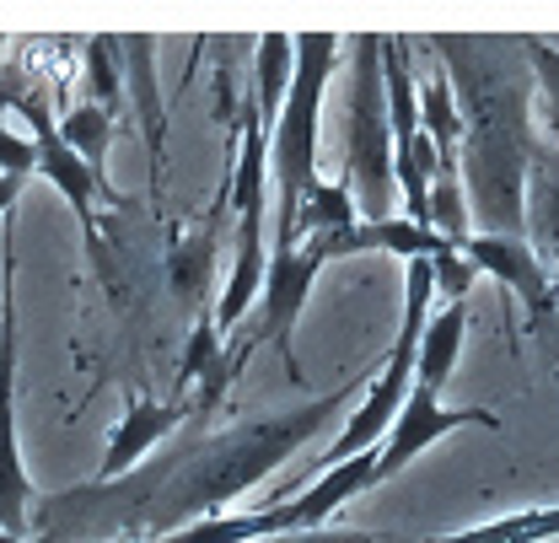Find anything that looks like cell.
<instances>
[{
	"label": "cell",
	"instance_id": "obj_1",
	"mask_svg": "<svg viewBox=\"0 0 559 543\" xmlns=\"http://www.w3.org/2000/svg\"><path fill=\"white\" fill-rule=\"evenodd\" d=\"M430 49L452 81L463 135L457 178L474 232L527 237V162H533V66L522 38L436 33Z\"/></svg>",
	"mask_w": 559,
	"mask_h": 543
},
{
	"label": "cell",
	"instance_id": "obj_2",
	"mask_svg": "<svg viewBox=\"0 0 559 543\" xmlns=\"http://www.w3.org/2000/svg\"><path fill=\"white\" fill-rule=\"evenodd\" d=\"M360 388H366V371H355L345 388L323 393L318 404H301V409H290V414H264V420L237 425L226 436L178 447V463H173V474L162 479V489H156V506H151L145 533H173V528L205 517L215 506L248 495L259 479L275 474L296 447H307L340 409H349V399Z\"/></svg>",
	"mask_w": 559,
	"mask_h": 543
},
{
	"label": "cell",
	"instance_id": "obj_3",
	"mask_svg": "<svg viewBox=\"0 0 559 543\" xmlns=\"http://www.w3.org/2000/svg\"><path fill=\"white\" fill-rule=\"evenodd\" d=\"M340 60L334 33H301L290 38V81L270 119V151H275V243H296V204L301 189L318 178V108L323 86Z\"/></svg>",
	"mask_w": 559,
	"mask_h": 543
},
{
	"label": "cell",
	"instance_id": "obj_4",
	"mask_svg": "<svg viewBox=\"0 0 559 543\" xmlns=\"http://www.w3.org/2000/svg\"><path fill=\"white\" fill-rule=\"evenodd\" d=\"M349 200L360 221L393 215L399 178H393V130H388V92H382V33L355 44V81H349V130H345V173Z\"/></svg>",
	"mask_w": 559,
	"mask_h": 543
},
{
	"label": "cell",
	"instance_id": "obj_5",
	"mask_svg": "<svg viewBox=\"0 0 559 543\" xmlns=\"http://www.w3.org/2000/svg\"><path fill=\"white\" fill-rule=\"evenodd\" d=\"M329 259H334L329 232H301L296 243H275V253H264V280H259L264 312H259V323L248 329V344H253V350H259V344H275L285 371H290V382H301L290 334H296V318H301V307H307L312 280H318V270H323Z\"/></svg>",
	"mask_w": 559,
	"mask_h": 543
},
{
	"label": "cell",
	"instance_id": "obj_6",
	"mask_svg": "<svg viewBox=\"0 0 559 543\" xmlns=\"http://www.w3.org/2000/svg\"><path fill=\"white\" fill-rule=\"evenodd\" d=\"M33 479L22 469L16 447V253H11V226L0 248V533H27L33 511Z\"/></svg>",
	"mask_w": 559,
	"mask_h": 543
},
{
	"label": "cell",
	"instance_id": "obj_7",
	"mask_svg": "<svg viewBox=\"0 0 559 543\" xmlns=\"http://www.w3.org/2000/svg\"><path fill=\"white\" fill-rule=\"evenodd\" d=\"M11 108H22L27 119H33V140H38V173L60 189L75 210V221H81V232H86V253H92V264L103 270V280L114 285V296H119V280H114V264H108V253H103V226H97V184H103V173L70 145L60 130H55V114H49V103L38 97V92H16V103Z\"/></svg>",
	"mask_w": 559,
	"mask_h": 543
},
{
	"label": "cell",
	"instance_id": "obj_8",
	"mask_svg": "<svg viewBox=\"0 0 559 543\" xmlns=\"http://www.w3.org/2000/svg\"><path fill=\"white\" fill-rule=\"evenodd\" d=\"M457 248L474 259V270L495 274L500 285L516 291V302L527 307L533 334L559 355V285H555V274L544 270V259L533 253V243L527 237H511V232H468Z\"/></svg>",
	"mask_w": 559,
	"mask_h": 543
},
{
	"label": "cell",
	"instance_id": "obj_9",
	"mask_svg": "<svg viewBox=\"0 0 559 543\" xmlns=\"http://www.w3.org/2000/svg\"><path fill=\"white\" fill-rule=\"evenodd\" d=\"M436 393H441V388L409 377L404 404L393 409V420H388V430H382V441H377V484L393 479L404 463H415L430 441H441V436H452V430H463V425H489V430L500 425L489 409H441Z\"/></svg>",
	"mask_w": 559,
	"mask_h": 543
},
{
	"label": "cell",
	"instance_id": "obj_10",
	"mask_svg": "<svg viewBox=\"0 0 559 543\" xmlns=\"http://www.w3.org/2000/svg\"><path fill=\"white\" fill-rule=\"evenodd\" d=\"M183 414H189V404H151V399L130 393V404L119 414V430H114L108 447H103L97 479H114V474H124V469H135L162 436H173V430L183 425Z\"/></svg>",
	"mask_w": 559,
	"mask_h": 543
},
{
	"label": "cell",
	"instance_id": "obj_11",
	"mask_svg": "<svg viewBox=\"0 0 559 543\" xmlns=\"http://www.w3.org/2000/svg\"><path fill=\"white\" fill-rule=\"evenodd\" d=\"M527 243L538 259L559 264V156L538 145L527 162Z\"/></svg>",
	"mask_w": 559,
	"mask_h": 543
},
{
	"label": "cell",
	"instance_id": "obj_12",
	"mask_svg": "<svg viewBox=\"0 0 559 543\" xmlns=\"http://www.w3.org/2000/svg\"><path fill=\"white\" fill-rule=\"evenodd\" d=\"M463 329H468V296H452V307L441 318L425 312V329L415 344V382L441 388L457 366V350H463Z\"/></svg>",
	"mask_w": 559,
	"mask_h": 543
},
{
	"label": "cell",
	"instance_id": "obj_13",
	"mask_svg": "<svg viewBox=\"0 0 559 543\" xmlns=\"http://www.w3.org/2000/svg\"><path fill=\"white\" fill-rule=\"evenodd\" d=\"M425 204H430V226H436L447 243H463V237L474 232V221H468V200H463V178H457V156H441V162L430 167Z\"/></svg>",
	"mask_w": 559,
	"mask_h": 543
},
{
	"label": "cell",
	"instance_id": "obj_14",
	"mask_svg": "<svg viewBox=\"0 0 559 543\" xmlns=\"http://www.w3.org/2000/svg\"><path fill=\"white\" fill-rule=\"evenodd\" d=\"M415 108H419V130L436 140V151H441V156H457L463 114H457V97H452V81H447V70L425 75V86L415 92Z\"/></svg>",
	"mask_w": 559,
	"mask_h": 543
},
{
	"label": "cell",
	"instance_id": "obj_15",
	"mask_svg": "<svg viewBox=\"0 0 559 543\" xmlns=\"http://www.w3.org/2000/svg\"><path fill=\"white\" fill-rule=\"evenodd\" d=\"M167 274H173V291L200 307L210 296V285H215V226L183 237V243L173 248V259H167Z\"/></svg>",
	"mask_w": 559,
	"mask_h": 543
},
{
	"label": "cell",
	"instance_id": "obj_16",
	"mask_svg": "<svg viewBox=\"0 0 559 543\" xmlns=\"http://www.w3.org/2000/svg\"><path fill=\"white\" fill-rule=\"evenodd\" d=\"M349 221H355V200H349V184L345 178H334V184H307L301 189V204H296V237L301 232H345Z\"/></svg>",
	"mask_w": 559,
	"mask_h": 543
},
{
	"label": "cell",
	"instance_id": "obj_17",
	"mask_svg": "<svg viewBox=\"0 0 559 543\" xmlns=\"http://www.w3.org/2000/svg\"><path fill=\"white\" fill-rule=\"evenodd\" d=\"M60 135L103 173V162H108V145H114V108H103V103H81V108H70L66 125H55Z\"/></svg>",
	"mask_w": 559,
	"mask_h": 543
},
{
	"label": "cell",
	"instance_id": "obj_18",
	"mask_svg": "<svg viewBox=\"0 0 559 543\" xmlns=\"http://www.w3.org/2000/svg\"><path fill=\"white\" fill-rule=\"evenodd\" d=\"M285 81H290V38L285 33H264L259 38V114L275 119L280 97H285Z\"/></svg>",
	"mask_w": 559,
	"mask_h": 543
},
{
	"label": "cell",
	"instance_id": "obj_19",
	"mask_svg": "<svg viewBox=\"0 0 559 543\" xmlns=\"http://www.w3.org/2000/svg\"><path fill=\"white\" fill-rule=\"evenodd\" d=\"M86 81H92V97H97L103 108H119V97H124L119 38H92V44H86Z\"/></svg>",
	"mask_w": 559,
	"mask_h": 543
},
{
	"label": "cell",
	"instance_id": "obj_20",
	"mask_svg": "<svg viewBox=\"0 0 559 543\" xmlns=\"http://www.w3.org/2000/svg\"><path fill=\"white\" fill-rule=\"evenodd\" d=\"M559 533V506L549 511H527V517H506V522H489L474 528L468 539H555Z\"/></svg>",
	"mask_w": 559,
	"mask_h": 543
},
{
	"label": "cell",
	"instance_id": "obj_21",
	"mask_svg": "<svg viewBox=\"0 0 559 543\" xmlns=\"http://www.w3.org/2000/svg\"><path fill=\"white\" fill-rule=\"evenodd\" d=\"M522 44H527V66H533L544 97H549V125H555V135H559V49L549 38H522Z\"/></svg>",
	"mask_w": 559,
	"mask_h": 543
},
{
	"label": "cell",
	"instance_id": "obj_22",
	"mask_svg": "<svg viewBox=\"0 0 559 543\" xmlns=\"http://www.w3.org/2000/svg\"><path fill=\"white\" fill-rule=\"evenodd\" d=\"M0 167L33 178V173H38V140H16L5 125H0Z\"/></svg>",
	"mask_w": 559,
	"mask_h": 543
},
{
	"label": "cell",
	"instance_id": "obj_23",
	"mask_svg": "<svg viewBox=\"0 0 559 543\" xmlns=\"http://www.w3.org/2000/svg\"><path fill=\"white\" fill-rule=\"evenodd\" d=\"M22 184H27L22 173H5V167H0V221H5V210L16 204V189H22Z\"/></svg>",
	"mask_w": 559,
	"mask_h": 543
},
{
	"label": "cell",
	"instance_id": "obj_24",
	"mask_svg": "<svg viewBox=\"0 0 559 543\" xmlns=\"http://www.w3.org/2000/svg\"><path fill=\"white\" fill-rule=\"evenodd\" d=\"M11 103H16V81H11V75H5V70H0V114H5V108H11Z\"/></svg>",
	"mask_w": 559,
	"mask_h": 543
},
{
	"label": "cell",
	"instance_id": "obj_25",
	"mask_svg": "<svg viewBox=\"0 0 559 543\" xmlns=\"http://www.w3.org/2000/svg\"><path fill=\"white\" fill-rule=\"evenodd\" d=\"M0 5H5V0H0Z\"/></svg>",
	"mask_w": 559,
	"mask_h": 543
}]
</instances>
